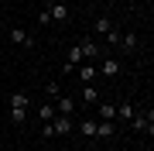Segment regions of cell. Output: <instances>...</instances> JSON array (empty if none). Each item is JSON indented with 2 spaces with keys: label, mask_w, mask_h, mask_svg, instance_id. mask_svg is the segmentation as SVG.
<instances>
[{
  "label": "cell",
  "mask_w": 154,
  "mask_h": 151,
  "mask_svg": "<svg viewBox=\"0 0 154 151\" xmlns=\"http://www.w3.org/2000/svg\"><path fill=\"white\" fill-rule=\"evenodd\" d=\"M106 45H120V31H113V28L106 31Z\"/></svg>",
  "instance_id": "cell-18"
},
{
  "label": "cell",
  "mask_w": 154,
  "mask_h": 151,
  "mask_svg": "<svg viewBox=\"0 0 154 151\" xmlns=\"http://www.w3.org/2000/svg\"><path fill=\"white\" fill-rule=\"evenodd\" d=\"M110 28H113V24H110V17H99V21H96V31H99V34H106Z\"/></svg>",
  "instance_id": "cell-17"
},
{
  "label": "cell",
  "mask_w": 154,
  "mask_h": 151,
  "mask_svg": "<svg viewBox=\"0 0 154 151\" xmlns=\"http://www.w3.org/2000/svg\"><path fill=\"white\" fill-rule=\"evenodd\" d=\"M41 137H55V131H51V120L41 124Z\"/></svg>",
  "instance_id": "cell-19"
},
{
  "label": "cell",
  "mask_w": 154,
  "mask_h": 151,
  "mask_svg": "<svg viewBox=\"0 0 154 151\" xmlns=\"http://www.w3.org/2000/svg\"><path fill=\"white\" fill-rule=\"evenodd\" d=\"M11 41H14V45H24V48H28V45H31V34L24 31V28H11Z\"/></svg>",
  "instance_id": "cell-10"
},
{
  "label": "cell",
  "mask_w": 154,
  "mask_h": 151,
  "mask_svg": "<svg viewBox=\"0 0 154 151\" xmlns=\"http://www.w3.org/2000/svg\"><path fill=\"white\" fill-rule=\"evenodd\" d=\"M96 72H103V76H116V72H120V62L110 58V55H103V62H99V69H96Z\"/></svg>",
  "instance_id": "cell-6"
},
{
  "label": "cell",
  "mask_w": 154,
  "mask_h": 151,
  "mask_svg": "<svg viewBox=\"0 0 154 151\" xmlns=\"http://www.w3.org/2000/svg\"><path fill=\"white\" fill-rule=\"evenodd\" d=\"M116 134V120H99L96 124V137H113Z\"/></svg>",
  "instance_id": "cell-8"
},
{
  "label": "cell",
  "mask_w": 154,
  "mask_h": 151,
  "mask_svg": "<svg viewBox=\"0 0 154 151\" xmlns=\"http://www.w3.org/2000/svg\"><path fill=\"white\" fill-rule=\"evenodd\" d=\"M28 93H11V110H28Z\"/></svg>",
  "instance_id": "cell-13"
},
{
  "label": "cell",
  "mask_w": 154,
  "mask_h": 151,
  "mask_svg": "<svg viewBox=\"0 0 154 151\" xmlns=\"http://www.w3.org/2000/svg\"><path fill=\"white\" fill-rule=\"evenodd\" d=\"M120 45H123V52H137V34H134V31H127L123 38H120Z\"/></svg>",
  "instance_id": "cell-14"
},
{
  "label": "cell",
  "mask_w": 154,
  "mask_h": 151,
  "mask_svg": "<svg viewBox=\"0 0 154 151\" xmlns=\"http://www.w3.org/2000/svg\"><path fill=\"white\" fill-rule=\"evenodd\" d=\"M82 103H89V106L99 103V90H96L93 83H86V86H82Z\"/></svg>",
  "instance_id": "cell-11"
},
{
  "label": "cell",
  "mask_w": 154,
  "mask_h": 151,
  "mask_svg": "<svg viewBox=\"0 0 154 151\" xmlns=\"http://www.w3.org/2000/svg\"><path fill=\"white\" fill-rule=\"evenodd\" d=\"M51 131H55V137H58V134H72V131H75V120H72V117H62V113H55V120H51Z\"/></svg>",
  "instance_id": "cell-1"
},
{
  "label": "cell",
  "mask_w": 154,
  "mask_h": 151,
  "mask_svg": "<svg viewBox=\"0 0 154 151\" xmlns=\"http://www.w3.org/2000/svg\"><path fill=\"white\" fill-rule=\"evenodd\" d=\"M75 76H79V83L86 86V83H93V79H96L99 72H96V65H93V62H82V65L75 69Z\"/></svg>",
  "instance_id": "cell-2"
},
{
  "label": "cell",
  "mask_w": 154,
  "mask_h": 151,
  "mask_svg": "<svg viewBox=\"0 0 154 151\" xmlns=\"http://www.w3.org/2000/svg\"><path fill=\"white\" fill-rule=\"evenodd\" d=\"M79 48H82V58L86 62H93V58H99V55H103V48H96V41H79Z\"/></svg>",
  "instance_id": "cell-5"
},
{
  "label": "cell",
  "mask_w": 154,
  "mask_h": 151,
  "mask_svg": "<svg viewBox=\"0 0 154 151\" xmlns=\"http://www.w3.org/2000/svg\"><path fill=\"white\" fill-rule=\"evenodd\" d=\"M48 14H51V24H55V21H65V17H69V7L58 0V4H51V7H48Z\"/></svg>",
  "instance_id": "cell-9"
},
{
  "label": "cell",
  "mask_w": 154,
  "mask_h": 151,
  "mask_svg": "<svg viewBox=\"0 0 154 151\" xmlns=\"http://www.w3.org/2000/svg\"><path fill=\"white\" fill-rule=\"evenodd\" d=\"M116 113H120V120H130L134 113H137V106H134V103H120V106H116Z\"/></svg>",
  "instance_id": "cell-15"
},
{
  "label": "cell",
  "mask_w": 154,
  "mask_h": 151,
  "mask_svg": "<svg viewBox=\"0 0 154 151\" xmlns=\"http://www.w3.org/2000/svg\"><path fill=\"white\" fill-rule=\"evenodd\" d=\"M55 113H58V110H55V103H41V106H38V117H41V124L55 120Z\"/></svg>",
  "instance_id": "cell-12"
},
{
  "label": "cell",
  "mask_w": 154,
  "mask_h": 151,
  "mask_svg": "<svg viewBox=\"0 0 154 151\" xmlns=\"http://www.w3.org/2000/svg\"><path fill=\"white\" fill-rule=\"evenodd\" d=\"M96 124H99V120L86 117V120H79V124H75V131H79L82 137H89V141H93V137H96Z\"/></svg>",
  "instance_id": "cell-4"
},
{
  "label": "cell",
  "mask_w": 154,
  "mask_h": 151,
  "mask_svg": "<svg viewBox=\"0 0 154 151\" xmlns=\"http://www.w3.org/2000/svg\"><path fill=\"white\" fill-rule=\"evenodd\" d=\"M11 120L17 124V127H21V124L28 120V110H11Z\"/></svg>",
  "instance_id": "cell-16"
},
{
  "label": "cell",
  "mask_w": 154,
  "mask_h": 151,
  "mask_svg": "<svg viewBox=\"0 0 154 151\" xmlns=\"http://www.w3.org/2000/svg\"><path fill=\"white\" fill-rule=\"evenodd\" d=\"M55 110L62 117H72V113H75V100H72V96H55Z\"/></svg>",
  "instance_id": "cell-3"
},
{
  "label": "cell",
  "mask_w": 154,
  "mask_h": 151,
  "mask_svg": "<svg viewBox=\"0 0 154 151\" xmlns=\"http://www.w3.org/2000/svg\"><path fill=\"white\" fill-rule=\"evenodd\" d=\"M96 110H99V120H116V103H103L99 100Z\"/></svg>",
  "instance_id": "cell-7"
}]
</instances>
